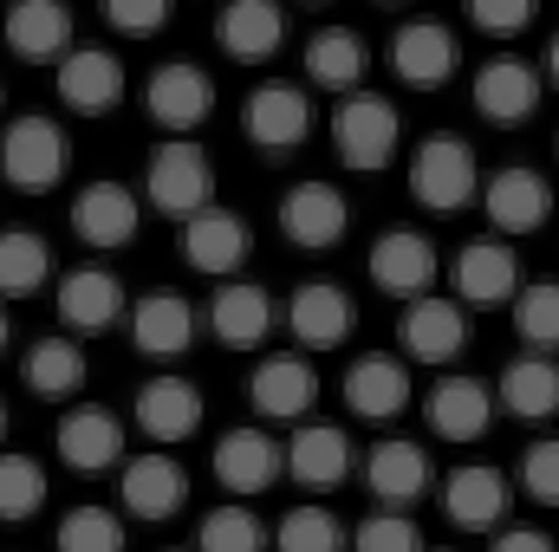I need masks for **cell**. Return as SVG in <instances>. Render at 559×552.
<instances>
[{
	"label": "cell",
	"instance_id": "6da1fadb",
	"mask_svg": "<svg viewBox=\"0 0 559 552\" xmlns=\"http://www.w3.org/2000/svg\"><path fill=\"white\" fill-rule=\"evenodd\" d=\"M143 202L156 215H169L176 228L189 215H202L215 202V163H209V149L195 137H163L150 149V163H143Z\"/></svg>",
	"mask_w": 559,
	"mask_h": 552
},
{
	"label": "cell",
	"instance_id": "7a4b0ae2",
	"mask_svg": "<svg viewBox=\"0 0 559 552\" xmlns=\"http://www.w3.org/2000/svg\"><path fill=\"white\" fill-rule=\"evenodd\" d=\"M332 143H338V163H345V169L371 176V169H384V163L397 156L404 118H397L391 98H378V92L358 85V92H345L338 111H332Z\"/></svg>",
	"mask_w": 559,
	"mask_h": 552
},
{
	"label": "cell",
	"instance_id": "3957f363",
	"mask_svg": "<svg viewBox=\"0 0 559 552\" xmlns=\"http://www.w3.org/2000/svg\"><path fill=\"white\" fill-rule=\"evenodd\" d=\"M411 195H417V208L429 215H462L475 195H481V163H475V149L462 137H423L417 156H411Z\"/></svg>",
	"mask_w": 559,
	"mask_h": 552
},
{
	"label": "cell",
	"instance_id": "277c9868",
	"mask_svg": "<svg viewBox=\"0 0 559 552\" xmlns=\"http://www.w3.org/2000/svg\"><path fill=\"white\" fill-rule=\"evenodd\" d=\"M66 163H72L66 131H59L52 118H39V111L13 118V124L0 131V176H7L20 195H46V189H59V182H66Z\"/></svg>",
	"mask_w": 559,
	"mask_h": 552
},
{
	"label": "cell",
	"instance_id": "5b68a950",
	"mask_svg": "<svg viewBox=\"0 0 559 552\" xmlns=\"http://www.w3.org/2000/svg\"><path fill=\"white\" fill-rule=\"evenodd\" d=\"M143 228V202L138 189H124V182H111V176H98V182H85L79 195H72V235L92 248V254H118V248H131Z\"/></svg>",
	"mask_w": 559,
	"mask_h": 552
},
{
	"label": "cell",
	"instance_id": "8992f818",
	"mask_svg": "<svg viewBox=\"0 0 559 552\" xmlns=\"http://www.w3.org/2000/svg\"><path fill=\"white\" fill-rule=\"evenodd\" d=\"M143 111H150V124H163L169 137H189V131H202L209 111H215V79H209L202 65H189V59H169V65L150 72Z\"/></svg>",
	"mask_w": 559,
	"mask_h": 552
},
{
	"label": "cell",
	"instance_id": "52a82bcc",
	"mask_svg": "<svg viewBox=\"0 0 559 552\" xmlns=\"http://www.w3.org/2000/svg\"><path fill=\"white\" fill-rule=\"evenodd\" d=\"M481 215H488V228L495 235H534V228H547V215H554V182L540 176V169H527V163H508V169H495L488 182H481Z\"/></svg>",
	"mask_w": 559,
	"mask_h": 552
},
{
	"label": "cell",
	"instance_id": "ba28073f",
	"mask_svg": "<svg viewBox=\"0 0 559 552\" xmlns=\"http://www.w3.org/2000/svg\"><path fill=\"white\" fill-rule=\"evenodd\" d=\"M345 228H352V202H345V189L306 176V182H293V189L280 195V235H286L293 248L325 254V248L345 241Z\"/></svg>",
	"mask_w": 559,
	"mask_h": 552
},
{
	"label": "cell",
	"instance_id": "9c48e42d",
	"mask_svg": "<svg viewBox=\"0 0 559 552\" xmlns=\"http://www.w3.org/2000/svg\"><path fill=\"white\" fill-rule=\"evenodd\" d=\"M241 131L254 149H267V156H286V149H299V143L312 137V98H306V85H254L248 92V105H241Z\"/></svg>",
	"mask_w": 559,
	"mask_h": 552
},
{
	"label": "cell",
	"instance_id": "30bf717a",
	"mask_svg": "<svg viewBox=\"0 0 559 552\" xmlns=\"http://www.w3.org/2000/svg\"><path fill=\"white\" fill-rule=\"evenodd\" d=\"M209 468H215V481H222L228 494L254 501V494H267L280 475H286V448H280L267 429L241 422V429H228V435L209 448Z\"/></svg>",
	"mask_w": 559,
	"mask_h": 552
},
{
	"label": "cell",
	"instance_id": "8fae6325",
	"mask_svg": "<svg viewBox=\"0 0 559 552\" xmlns=\"http://www.w3.org/2000/svg\"><path fill=\"white\" fill-rule=\"evenodd\" d=\"M345 410L365 416V422H397V416L417 404V384H411V364L391 358V351H365L345 364Z\"/></svg>",
	"mask_w": 559,
	"mask_h": 552
},
{
	"label": "cell",
	"instance_id": "7c38bea8",
	"mask_svg": "<svg viewBox=\"0 0 559 552\" xmlns=\"http://www.w3.org/2000/svg\"><path fill=\"white\" fill-rule=\"evenodd\" d=\"M397 338H404V358H417V364H455L468 351V312H462V299L417 292L397 319Z\"/></svg>",
	"mask_w": 559,
	"mask_h": 552
},
{
	"label": "cell",
	"instance_id": "4fadbf2b",
	"mask_svg": "<svg viewBox=\"0 0 559 552\" xmlns=\"http://www.w3.org/2000/svg\"><path fill=\"white\" fill-rule=\"evenodd\" d=\"M248 404L254 416H267V422H306L312 404H319V371L306 364V351H274V358H261L254 364V377H248Z\"/></svg>",
	"mask_w": 559,
	"mask_h": 552
},
{
	"label": "cell",
	"instance_id": "5bb4252c",
	"mask_svg": "<svg viewBox=\"0 0 559 552\" xmlns=\"http://www.w3.org/2000/svg\"><path fill=\"white\" fill-rule=\"evenodd\" d=\"M248 254H254V235H248V221L235 215V208H202V215H189L182 221V261L195 267V274L209 279H235L248 267Z\"/></svg>",
	"mask_w": 559,
	"mask_h": 552
},
{
	"label": "cell",
	"instance_id": "9a60e30c",
	"mask_svg": "<svg viewBox=\"0 0 559 552\" xmlns=\"http://www.w3.org/2000/svg\"><path fill=\"white\" fill-rule=\"evenodd\" d=\"M495 391L481 384V377H462V371H449V377H436L429 391H423V422L442 435V442H481L488 435V422H495Z\"/></svg>",
	"mask_w": 559,
	"mask_h": 552
},
{
	"label": "cell",
	"instance_id": "2e32d148",
	"mask_svg": "<svg viewBox=\"0 0 559 552\" xmlns=\"http://www.w3.org/2000/svg\"><path fill=\"white\" fill-rule=\"evenodd\" d=\"M352 325H358V305H352L345 286H332V279L293 286V299H286V332L299 338V351H338V345L352 338Z\"/></svg>",
	"mask_w": 559,
	"mask_h": 552
},
{
	"label": "cell",
	"instance_id": "e0dca14e",
	"mask_svg": "<svg viewBox=\"0 0 559 552\" xmlns=\"http://www.w3.org/2000/svg\"><path fill=\"white\" fill-rule=\"evenodd\" d=\"M449 267H455V299L462 305H508L521 292V254H514L508 235L462 241V254Z\"/></svg>",
	"mask_w": 559,
	"mask_h": 552
},
{
	"label": "cell",
	"instance_id": "ac0fdd59",
	"mask_svg": "<svg viewBox=\"0 0 559 552\" xmlns=\"http://www.w3.org/2000/svg\"><path fill=\"white\" fill-rule=\"evenodd\" d=\"M52 85H59V105L72 118H105L124 98V59L105 52V46H72L59 59V79Z\"/></svg>",
	"mask_w": 559,
	"mask_h": 552
},
{
	"label": "cell",
	"instance_id": "d6986e66",
	"mask_svg": "<svg viewBox=\"0 0 559 552\" xmlns=\"http://www.w3.org/2000/svg\"><path fill=\"white\" fill-rule=\"evenodd\" d=\"M508 507H514V488H508V475L488 468V461H462V468L442 481V514H449V527H462V533H495V527L508 520Z\"/></svg>",
	"mask_w": 559,
	"mask_h": 552
},
{
	"label": "cell",
	"instance_id": "ffe728a7",
	"mask_svg": "<svg viewBox=\"0 0 559 552\" xmlns=\"http://www.w3.org/2000/svg\"><path fill=\"white\" fill-rule=\"evenodd\" d=\"M455 65H462V46H455V33H449L442 20H411V26L391 33V72H397L411 92L449 85Z\"/></svg>",
	"mask_w": 559,
	"mask_h": 552
},
{
	"label": "cell",
	"instance_id": "44dd1931",
	"mask_svg": "<svg viewBox=\"0 0 559 552\" xmlns=\"http://www.w3.org/2000/svg\"><path fill=\"white\" fill-rule=\"evenodd\" d=\"M468 98H475V111H481L488 124H501V131H514V124H527V118L540 111V72H534L527 59H514V52H501V59H488V65L475 72V85H468Z\"/></svg>",
	"mask_w": 559,
	"mask_h": 552
},
{
	"label": "cell",
	"instance_id": "7402d4cb",
	"mask_svg": "<svg viewBox=\"0 0 559 552\" xmlns=\"http://www.w3.org/2000/svg\"><path fill=\"white\" fill-rule=\"evenodd\" d=\"M52 448H59V461H66L72 475H105V468H118V455H124V422L105 410V404H79V410L59 416Z\"/></svg>",
	"mask_w": 559,
	"mask_h": 552
},
{
	"label": "cell",
	"instance_id": "603a6c76",
	"mask_svg": "<svg viewBox=\"0 0 559 552\" xmlns=\"http://www.w3.org/2000/svg\"><path fill=\"white\" fill-rule=\"evenodd\" d=\"M274 292L267 286H254V279H215V299H209V332L228 345V351H254V345H267V332H274Z\"/></svg>",
	"mask_w": 559,
	"mask_h": 552
},
{
	"label": "cell",
	"instance_id": "cb8c5ba5",
	"mask_svg": "<svg viewBox=\"0 0 559 552\" xmlns=\"http://www.w3.org/2000/svg\"><path fill=\"white\" fill-rule=\"evenodd\" d=\"M352 435L345 429H332V422H293V435H286V475L299 481V488H312V494H332L345 475H352Z\"/></svg>",
	"mask_w": 559,
	"mask_h": 552
},
{
	"label": "cell",
	"instance_id": "d4e9b609",
	"mask_svg": "<svg viewBox=\"0 0 559 552\" xmlns=\"http://www.w3.org/2000/svg\"><path fill=\"white\" fill-rule=\"evenodd\" d=\"M7 52L26 65H59L72 52V7L66 0H13L7 7Z\"/></svg>",
	"mask_w": 559,
	"mask_h": 552
},
{
	"label": "cell",
	"instance_id": "484cf974",
	"mask_svg": "<svg viewBox=\"0 0 559 552\" xmlns=\"http://www.w3.org/2000/svg\"><path fill=\"white\" fill-rule=\"evenodd\" d=\"M215 46L235 59V65H267L280 46H286V13L280 0H228L215 13Z\"/></svg>",
	"mask_w": 559,
	"mask_h": 552
},
{
	"label": "cell",
	"instance_id": "4316f807",
	"mask_svg": "<svg viewBox=\"0 0 559 552\" xmlns=\"http://www.w3.org/2000/svg\"><path fill=\"white\" fill-rule=\"evenodd\" d=\"M118 501H124L131 520H176V507L189 501V475H182V461L163 455V448H156V455H138V461H124Z\"/></svg>",
	"mask_w": 559,
	"mask_h": 552
},
{
	"label": "cell",
	"instance_id": "83f0119b",
	"mask_svg": "<svg viewBox=\"0 0 559 552\" xmlns=\"http://www.w3.org/2000/svg\"><path fill=\"white\" fill-rule=\"evenodd\" d=\"M495 404L514 416V422H554L559 416V358L554 351H521L501 364V384H495Z\"/></svg>",
	"mask_w": 559,
	"mask_h": 552
},
{
	"label": "cell",
	"instance_id": "f1b7e54d",
	"mask_svg": "<svg viewBox=\"0 0 559 552\" xmlns=\"http://www.w3.org/2000/svg\"><path fill=\"white\" fill-rule=\"evenodd\" d=\"M131 416H138V429L150 435V442H163V448H169V442H189V435L202 429L209 404H202V391H195L189 377H176V371H169V377H150V384H143L138 410H131Z\"/></svg>",
	"mask_w": 559,
	"mask_h": 552
},
{
	"label": "cell",
	"instance_id": "f546056e",
	"mask_svg": "<svg viewBox=\"0 0 559 552\" xmlns=\"http://www.w3.org/2000/svg\"><path fill=\"white\" fill-rule=\"evenodd\" d=\"M371 279H378V292H391V299H417L436 286V248H429V235L417 228H384L378 241H371Z\"/></svg>",
	"mask_w": 559,
	"mask_h": 552
},
{
	"label": "cell",
	"instance_id": "4dcf8cb0",
	"mask_svg": "<svg viewBox=\"0 0 559 552\" xmlns=\"http://www.w3.org/2000/svg\"><path fill=\"white\" fill-rule=\"evenodd\" d=\"M365 488L378 494V507H411L429 494V448L411 435H384L365 455Z\"/></svg>",
	"mask_w": 559,
	"mask_h": 552
},
{
	"label": "cell",
	"instance_id": "1f68e13d",
	"mask_svg": "<svg viewBox=\"0 0 559 552\" xmlns=\"http://www.w3.org/2000/svg\"><path fill=\"white\" fill-rule=\"evenodd\" d=\"M131 345H138L143 358H182L195 345V305L182 292H169V286L143 292L138 305H131Z\"/></svg>",
	"mask_w": 559,
	"mask_h": 552
},
{
	"label": "cell",
	"instance_id": "d6a6232c",
	"mask_svg": "<svg viewBox=\"0 0 559 552\" xmlns=\"http://www.w3.org/2000/svg\"><path fill=\"white\" fill-rule=\"evenodd\" d=\"M52 305H59L66 332H111L118 312H124V286H118L111 267H72V274L59 279Z\"/></svg>",
	"mask_w": 559,
	"mask_h": 552
},
{
	"label": "cell",
	"instance_id": "836d02e7",
	"mask_svg": "<svg viewBox=\"0 0 559 552\" xmlns=\"http://www.w3.org/2000/svg\"><path fill=\"white\" fill-rule=\"evenodd\" d=\"M365 72H371V52H365V39L352 33V26H319L312 39H306V79L319 85V92H358L365 85Z\"/></svg>",
	"mask_w": 559,
	"mask_h": 552
},
{
	"label": "cell",
	"instance_id": "e575fe53",
	"mask_svg": "<svg viewBox=\"0 0 559 552\" xmlns=\"http://www.w3.org/2000/svg\"><path fill=\"white\" fill-rule=\"evenodd\" d=\"M20 377H26V391L46 397V404L79 397V391H85V351H79V338H33Z\"/></svg>",
	"mask_w": 559,
	"mask_h": 552
},
{
	"label": "cell",
	"instance_id": "d590c367",
	"mask_svg": "<svg viewBox=\"0 0 559 552\" xmlns=\"http://www.w3.org/2000/svg\"><path fill=\"white\" fill-rule=\"evenodd\" d=\"M52 279V248L33 228H0V299H33Z\"/></svg>",
	"mask_w": 559,
	"mask_h": 552
},
{
	"label": "cell",
	"instance_id": "8d00e7d4",
	"mask_svg": "<svg viewBox=\"0 0 559 552\" xmlns=\"http://www.w3.org/2000/svg\"><path fill=\"white\" fill-rule=\"evenodd\" d=\"M46 494H52L46 468H39L33 455L0 448V520H33V514L46 507Z\"/></svg>",
	"mask_w": 559,
	"mask_h": 552
},
{
	"label": "cell",
	"instance_id": "74e56055",
	"mask_svg": "<svg viewBox=\"0 0 559 552\" xmlns=\"http://www.w3.org/2000/svg\"><path fill=\"white\" fill-rule=\"evenodd\" d=\"M514 332L527 338V351H559V279H534L514 299Z\"/></svg>",
	"mask_w": 559,
	"mask_h": 552
},
{
	"label": "cell",
	"instance_id": "f35d334b",
	"mask_svg": "<svg viewBox=\"0 0 559 552\" xmlns=\"http://www.w3.org/2000/svg\"><path fill=\"white\" fill-rule=\"evenodd\" d=\"M195 552H267V527L248 507H215L195 527Z\"/></svg>",
	"mask_w": 559,
	"mask_h": 552
},
{
	"label": "cell",
	"instance_id": "ab89813d",
	"mask_svg": "<svg viewBox=\"0 0 559 552\" xmlns=\"http://www.w3.org/2000/svg\"><path fill=\"white\" fill-rule=\"evenodd\" d=\"M59 552H124V520L111 507H72L59 520Z\"/></svg>",
	"mask_w": 559,
	"mask_h": 552
},
{
	"label": "cell",
	"instance_id": "60d3db41",
	"mask_svg": "<svg viewBox=\"0 0 559 552\" xmlns=\"http://www.w3.org/2000/svg\"><path fill=\"white\" fill-rule=\"evenodd\" d=\"M280 552H345V527L325 507H293L274 533Z\"/></svg>",
	"mask_w": 559,
	"mask_h": 552
},
{
	"label": "cell",
	"instance_id": "b9f144b4",
	"mask_svg": "<svg viewBox=\"0 0 559 552\" xmlns=\"http://www.w3.org/2000/svg\"><path fill=\"white\" fill-rule=\"evenodd\" d=\"M352 552H423V533L404 507H378L371 520H358Z\"/></svg>",
	"mask_w": 559,
	"mask_h": 552
},
{
	"label": "cell",
	"instance_id": "7bdbcfd3",
	"mask_svg": "<svg viewBox=\"0 0 559 552\" xmlns=\"http://www.w3.org/2000/svg\"><path fill=\"white\" fill-rule=\"evenodd\" d=\"M521 488H527L540 507H559V435L527 442V455H521Z\"/></svg>",
	"mask_w": 559,
	"mask_h": 552
},
{
	"label": "cell",
	"instance_id": "ee69618b",
	"mask_svg": "<svg viewBox=\"0 0 559 552\" xmlns=\"http://www.w3.org/2000/svg\"><path fill=\"white\" fill-rule=\"evenodd\" d=\"M169 7H176V0H105V20H111L124 39H150V33L169 26Z\"/></svg>",
	"mask_w": 559,
	"mask_h": 552
},
{
	"label": "cell",
	"instance_id": "f6af8a7d",
	"mask_svg": "<svg viewBox=\"0 0 559 552\" xmlns=\"http://www.w3.org/2000/svg\"><path fill=\"white\" fill-rule=\"evenodd\" d=\"M468 20L495 39H514L521 26H534V0H468Z\"/></svg>",
	"mask_w": 559,
	"mask_h": 552
},
{
	"label": "cell",
	"instance_id": "bcb514c9",
	"mask_svg": "<svg viewBox=\"0 0 559 552\" xmlns=\"http://www.w3.org/2000/svg\"><path fill=\"white\" fill-rule=\"evenodd\" d=\"M488 552H559L540 527H495V547Z\"/></svg>",
	"mask_w": 559,
	"mask_h": 552
},
{
	"label": "cell",
	"instance_id": "7dc6e473",
	"mask_svg": "<svg viewBox=\"0 0 559 552\" xmlns=\"http://www.w3.org/2000/svg\"><path fill=\"white\" fill-rule=\"evenodd\" d=\"M547 79H554V85H559V33H554V39H547Z\"/></svg>",
	"mask_w": 559,
	"mask_h": 552
},
{
	"label": "cell",
	"instance_id": "c3c4849f",
	"mask_svg": "<svg viewBox=\"0 0 559 552\" xmlns=\"http://www.w3.org/2000/svg\"><path fill=\"white\" fill-rule=\"evenodd\" d=\"M7 338H13V325H7V305H0V351H7Z\"/></svg>",
	"mask_w": 559,
	"mask_h": 552
},
{
	"label": "cell",
	"instance_id": "681fc988",
	"mask_svg": "<svg viewBox=\"0 0 559 552\" xmlns=\"http://www.w3.org/2000/svg\"><path fill=\"white\" fill-rule=\"evenodd\" d=\"M0 442H7V404H0Z\"/></svg>",
	"mask_w": 559,
	"mask_h": 552
},
{
	"label": "cell",
	"instance_id": "f907efd6",
	"mask_svg": "<svg viewBox=\"0 0 559 552\" xmlns=\"http://www.w3.org/2000/svg\"><path fill=\"white\" fill-rule=\"evenodd\" d=\"M378 7H404V0H378Z\"/></svg>",
	"mask_w": 559,
	"mask_h": 552
},
{
	"label": "cell",
	"instance_id": "816d5d0a",
	"mask_svg": "<svg viewBox=\"0 0 559 552\" xmlns=\"http://www.w3.org/2000/svg\"><path fill=\"white\" fill-rule=\"evenodd\" d=\"M306 7H325V0H306Z\"/></svg>",
	"mask_w": 559,
	"mask_h": 552
}]
</instances>
